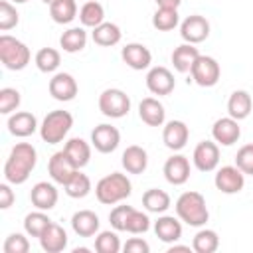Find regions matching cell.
I'll return each mask as SVG.
<instances>
[{
  "mask_svg": "<svg viewBox=\"0 0 253 253\" xmlns=\"http://www.w3.org/2000/svg\"><path fill=\"white\" fill-rule=\"evenodd\" d=\"M63 150H65V154L69 156V160L75 164V168H79V170H81L83 166H87L89 160H91V146H89V142H85V140L79 138V136L69 138V140L65 142Z\"/></svg>",
  "mask_w": 253,
  "mask_h": 253,
  "instance_id": "cell-28",
  "label": "cell"
},
{
  "mask_svg": "<svg viewBox=\"0 0 253 253\" xmlns=\"http://www.w3.org/2000/svg\"><path fill=\"white\" fill-rule=\"evenodd\" d=\"M121 164L128 174H142L148 166V154L142 146L138 144H130L125 148L123 156H121Z\"/></svg>",
  "mask_w": 253,
  "mask_h": 253,
  "instance_id": "cell-23",
  "label": "cell"
},
{
  "mask_svg": "<svg viewBox=\"0 0 253 253\" xmlns=\"http://www.w3.org/2000/svg\"><path fill=\"white\" fill-rule=\"evenodd\" d=\"M164 178L168 184L172 186H182L188 182L190 178V160L184 154H172L166 162H164Z\"/></svg>",
  "mask_w": 253,
  "mask_h": 253,
  "instance_id": "cell-15",
  "label": "cell"
},
{
  "mask_svg": "<svg viewBox=\"0 0 253 253\" xmlns=\"http://www.w3.org/2000/svg\"><path fill=\"white\" fill-rule=\"evenodd\" d=\"M121 57H123V61H125L130 69H134V71L148 69L150 63H152V53H150V49H148L146 45H142V43H136V42L126 43V45L121 49Z\"/></svg>",
  "mask_w": 253,
  "mask_h": 253,
  "instance_id": "cell-16",
  "label": "cell"
},
{
  "mask_svg": "<svg viewBox=\"0 0 253 253\" xmlns=\"http://www.w3.org/2000/svg\"><path fill=\"white\" fill-rule=\"evenodd\" d=\"M130 192H132V184L126 178V174H121V172L107 174L95 184V196L105 206H115L126 200Z\"/></svg>",
  "mask_w": 253,
  "mask_h": 253,
  "instance_id": "cell-3",
  "label": "cell"
},
{
  "mask_svg": "<svg viewBox=\"0 0 253 253\" xmlns=\"http://www.w3.org/2000/svg\"><path fill=\"white\" fill-rule=\"evenodd\" d=\"M6 126H8L10 134H14L18 138H26L38 130V119H36V115L28 113V111H18L8 117Z\"/></svg>",
  "mask_w": 253,
  "mask_h": 253,
  "instance_id": "cell-20",
  "label": "cell"
},
{
  "mask_svg": "<svg viewBox=\"0 0 253 253\" xmlns=\"http://www.w3.org/2000/svg\"><path fill=\"white\" fill-rule=\"evenodd\" d=\"M49 16L55 24H71L77 18L75 0H53L49 4Z\"/></svg>",
  "mask_w": 253,
  "mask_h": 253,
  "instance_id": "cell-31",
  "label": "cell"
},
{
  "mask_svg": "<svg viewBox=\"0 0 253 253\" xmlns=\"http://www.w3.org/2000/svg\"><path fill=\"white\" fill-rule=\"evenodd\" d=\"M71 126H73V115L69 111L55 109L43 117L40 125V136L47 144H57L67 136Z\"/></svg>",
  "mask_w": 253,
  "mask_h": 253,
  "instance_id": "cell-4",
  "label": "cell"
},
{
  "mask_svg": "<svg viewBox=\"0 0 253 253\" xmlns=\"http://www.w3.org/2000/svg\"><path fill=\"white\" fill-rule=\"evenodd\" d=\"M180 36H182V40L186 43H194V45L202 43L210 36V22L204 16H200V14H192V16L182 20Z\"/></svg>",
  "mask_w": 253,
  "mask_h": 253,
  "instance_id": "cell-9",
  "label": "cell"
},
{
  "mask_svg": "<svg viewBox=\"0 0 253 253\" xmlns=\"http://www.w3.org/2000/svg\"><path fill=\"white\" fill-rule=\"evenodd\" d=\"M42 2H43V4H51L53 0H42Z\"/></svg>",
  "mask_w": 253,
  "mask_h": 253,
  "instance_id": "cell-52",
  "label": "cell"
},
{
  "mask_svg": "<svg viewBox=\"0 0 253 253\" xmlns=\"http://www.w3.org/2000/svg\"><path fill=\"white\" fill-rule=\"evenodd\" d=\"M18 22H20L18 10H16L8 0H2V2H0V30H2V32H8V30L16 28Z\"/></svg>",
  "mask_w": 253,
  "mask_h": 253,
  "instance_id": "cell-42",
  "label": "cell"
},
{
  "mask_svg": "<svg viewBox=\"0 0 253 253\" xmlns=\"http://www.w3.org/2000/svg\"><path fill=\"white\" fill-rule=\"evenodd\" d=\"M34 61H36V67L42 73H53L61 63V55L53 47H42V49H38Z\"/></svg>",
  "mask_w": 253,
  "mask_h": 253,
  "instance_id": "cell-36",
  "label": "cell"
},
{
  "mask_svg": "<svg viewBox=\"0 0 253 253\" xmlns=\"http://www.w3.org/2000/svg\"><path fill=\"white\" fill-rule=\"evenodd\" d=\"M40 245H42V249L45 253H59V251H63L67 247V233H65V229L59 223L51 221V225L40 235Z\"/></svg>",
  "mask_w": 253,
  "mask_h": 253,
  "instance_id": "cell-24",
  "label": "cell"
},
{
  "mask_svg": "<svg viewBox=\"0 0 253 253\" xmlns=\"http://www.w3.org/2000/svg\"><path fill=\"white\" fill-rule=\"evenodd\" d=\"M91 38L97 45H103V47H111V45H117L123 38L121 34V28L113 22H103L99 24L97 28H93L91 32Z\"/></svg>",
  "mask_w": 253,
  "mask_h": 253,
  "instance_id": "cell-29",
  "label": "cell"
},
{
  "mask_svg": "<svg viewBox=\"0 0 253 253\" xmlns=\"http://www.w3.org/2000/svg\"><path fill=\"white\" fill-rule=\"evenodd\" d=\"M188 138H190V128L184 121H168L162 128V140H164L166 148H170L174 152L182 150L186 146Z\"/></svg>",
  "mask_w": 253,
  "mask_h": 253,
  "instance_id": "cell-18",
  "label": "cell"
},
{
  "mask_svg": "<svg viewBox=\"0 0 253 253\" xmlns=\"http://www.w3.org/2000/svg\"><path fill=\"white\" fill-rule=\"evenodd\" d=\"M20 91L14 87H4L0 89V113L2 115H12L20 107Z\"/></svg>",
  "mask_w": 253,
  "mask_h": 253,
  "instance_id": "cell-41",
  "label": "cell"
},
{
  "mask_svg": "<svg viewBox=\"0 0 253 253\" xmlns=\"http://www.w3.org/2000/svg\"><path fill=\"white\" fill-rule=\"evenodd\" d=\"M251 109H253V101H251V95L243 89H237L229 95L227 99V115L235 121H243L251 115Z\"/></svg>",
  "mask_w": 253,
  "mask_h": 253,
  "instance_id": "cell-26",
  "label": "cell"
},
{
  "mask_svg": "<svg viewBox=\"0 0 253 253\" xmlns=\"http://www.w3.org/2000/svg\"><path fill=\"white\" fill-rule=\"evenodd\" d=\"M190 73H192V81L198 83L200 87H213L219 81L221 69H219V63L211 55H202L200 53L198 59L194 61Z\"/></svg>",
  "mask_w": 253,
  "mask_h": 253,
  "instance_id": "cell-7",
  "label": "cell"
},
{
  "mask_svg": "<svg viewBox=\"0 0 253 253\" xmlns=\"http://www.w3.org/2000/svg\"><path fill=\"white\" fill-rule=\"evenodd\" d=\"M79 22L83 28H97L105 22V8L97 0H87L79 10Z\"/></svg>",
  "mask_w": 253,
  "mask_h": 253,
  "instance_id": "cell-30",
  "label": "cell"
},
{
  "mask_svg": "<svg viewBox=\"0 0 253 253\" xmlns=\"http://www.w3.org/2000/svg\"><path fill=\"white\" fill-rule=\"evenodd\" d=\"M38 164V150L30 142H16L4 162V180L20 186L24 184Z\"/></svg>",
  "mask_w": 253,
  "mask_h": 253,
  "instance_id": "cell-1",
  "label": "cell"
},
{
  "mask_svg": "<svg viewBox=\"0 0 253 253\" xmlns=\"http://www.w3.org/2000/svg\"><path fill=\"white\" fill-rule=\"evenodd\" d=\"M213 184L221 194H239L245 186V174L237 166H221L215 172Z\"/></svg>",
  "mask_w": 253,
  "mask_h": 253,
  "instance_id": "cell-11",
  "label": "cell"
},
{
  "mask_svg": "<svg viewBox=\"0 0 253 253\" xmlns=\"http://www.w3.org/2000/svg\"><path fill=\"white\" fill-rule=\"evenodd\" d=\"M219 247V237L213 229H200L192 239V249L196 253H213Z\"/></svg>",
  "mask_w": 253,
  "mask_h": 253,
  "instance_id": "cell-35",
  "label": "cell"
},
{
  "mask_svg": "<svg viewBox=\"0 0 253 253\" xmlns=\"http://www.w3.org/2000/svg\"><path fill=\"white\" fill-rule=\"evenodd\" d=\"M51 225V219L47 213H43V210H38V211H30L26 217H24V231L30 235V237H38Z\"/></svg>",
  "mask_w": 253,
  "mask_h": 253,
  "instance_id": "cell-34",
  "label": "cell"
},
{
  "mask_svg": "<svg viewBox=\"0 0 253 253\" xmlns=\"http://www.w3.org/2000/svg\"><path fill=\"white\" fill-rule=\"evenodd\" d=\"M14 200L16 196H14V190L10 188V182L0 184V210H8L14 204Z\"/></svg>",
  "mask_w": 253,
  "mask_h": 253,
  "instance_id": "cell-47",
  "label": "cell"
},
{
  "mask_svg": "<svg viewBox=\"0 0 253 253\" xmlns=\"http://www.w3.org/2000/svg\"><path fill=\"white\" fill-rule=\"evenodd\" d=\"M211 136L217 144L221 146H231L239 140L241 136V126H239V121L231 119V117H221L213 123L211 126Z\"/></svg>",
  "mask_w": 253,
  "mask_h": 253,
  "instance_id": "cell-14",
  "label": "cell"
},
{
  "mask_svg": "<svg viewBox=\"0 0 253 253\" xmlns=\"http://www.w3.org/2000/svg\"><path fill=\"white\" fill-rule=\"evenodd\" d=\"M99 215L91 210H79L71 215V227L79 237H93L99 231Z\"/></svg>",
  "mask_w": 253,
  "mask_h": 253,
  "instance_id": "cell-22",
  "label": "cell"
},
{
  "mask_svg": "<svg viewBox=\"0 0 253 253\" xmlns=\"http://www.w3.org/2000/svg\"><path fill=\"white\" fill-rule=\"evenodd\" d=\"M198 55H200L198 47H196L194 43H186V42H184V43H180L178 47H174L170 59H172V65H174V69H176L178 73H188V71L192 69L194 61L198 59Z\"/></svg>",
  "mask_w": 253,
  "mask_h": 253,
  "instance_id": "cell-27",
  "label": "cell"
},
{
  "mask_svg": "<svg viewBox=\"0 0 253 253\" xmlns=\"http://www.w3.org/2000/svg\"><path fill=\"white\" fill-rule=\"evenodd\" d=\"M57 188L51 184V182H38L32 186V192H30V202L36 210H43V211H49L55 208L57 204Z\"/></svg>",
  "mask_w": 253,
  "mask_h": 253,
  "instance_id": "cell-19",
  "label": "cell"
},
{
  "mask_svg": "<svg viewBox=\"0 0 253 253\" xmlns=\"http://www.w3.org/2000/svg\"><path fill=\"white\" fill-rule=\"evenodd\" d=\"M192 162L200 172H211L219 164V146L215 140H202L196 144Z\"/></svg>",
  "mask_w": 253,
  "mask_h": 253,
  "instance_id": "cell-8",
  "label": "cell"
},
{
  "mask_svg": "<svg viewBox=\"0 0 253 253\" xmlns=\"http://www.w3.org/2000/svg\"><path fill=\"white\" fill-rule=\"evenodd\" d=\"M59 45L67 53L81 51L87 45V32H85V28L81 26V28H69V30H65L61 34V38H59Z\"/></svg>",
  "mask_w": 253,
  "mask_h": 253,
  "instance_id": "cell-32",
  "label": "cell"
},
{
  "mask_svg": "<svg viewBox=\"0 0 253 253\" xmlns=\"http://www.w3.org/2000/svg\"><path fill=\"white\" fill-rule=\"evenodd\" d=\"M49 95L55 99V101H73L75 95H77V81L73 79L71 73H55L51 79H49Z\"/></svg>",
  "mask_w": 253,
  "mask_h": 253,
  "instance_id": "cell-17",
  "label": "cell"
},
{
  "mask_svg": "<svg viewBox=\"0 0 253 253\" xmlns=\"http://www.w3.org/2000/svg\"><path fill=\"white\" fill-rule=\"evenodd\" d=\"M148 229H150V217L144 211H138V210L132 208L130 213H128L125 231H128L132 235H138V233H146Z\"/></svg>",
  "mask_w": 253,
  "mask_h": 253,
  "instance_id": "cell-40",
  "label": "cell"
},
{
  "mask_svg": "<svg viewBox=\"0 0 253 253\" xmlns=\"http://www.w3.org/2000/svg\"><path fill=\"white\" fill-rule=\"evenodd\" d=\"M174 251H190V245H176V243H170L168 253H174Z\"/></svg>",
  "mask_w": 253,
  "mask_h": 253,
  "instance_id": "cell-49",
  "label": "cell"
},
{
  "mask_svg": "<svg viewBox=\"0 0 253 253\" xmlns=\"http://www.w3.org/2000/svg\"><path fill=\"white\" fill-rule=\"evenodd\" d=\"M4 253H28L30 251V241L24 233H10L2 245Z\"/></svg>",
  "mask_w": 253,
  "mask_h": 253,
  "instance_id": "cell-43",
  "label": "cell"
},
{
  "mask_svg": "<svg viewBox=\"0 0 253 253\" xmlns=\"http://www.w3.org/2000/svg\"><path fill=\"white\" fill-rule=\"evenodd\" d=\"M30 59H32V53L24 42H20L8 34L0 36V61L6 69L20 71L30 63Z\"/></svg>",
  "mask_w": 253,
  "mask_h": 253,
  "instance_id": "cell-5",
  "label": "cell"
},
{
  "mask_svg": "<svg viewBox=\"0 0 253 253\" xmlns=\"http://www.w3.org/2000/svg\"><path fill=\"white\" fill-rule=\"evenodd\" d=\"M235 166L243 174H251L253 176V142L243 144L237 150V154H235Z\"/></svg>",
  "mask_w": 253,
  "mask_h": 253,
  "instance_id": "cell-44",
  "label": "cell"
},
{
  "mask_svg": "<svg viewBox=\"0 0 253 253\" xmlns=\"http://www.w3.org/2000/svg\"><path fill=\"white\" fill-rule=\"evenodd\" d=\"M89 249L87 247H77V249H73V253H87Z\"/></svg>",
  "mask_w": 253,
  "mask_h": 253,
  "instance_id": "cell-50",
  "label": "cell"
},
{
  "mask_svg": "<svg viewBox=\"0 0 253 253\" xmlns=\"http://www.w3.org/2000/svg\"><path fill=\"white\" fill-rule=\"evenodd\" d=\"M63 188H65V194H67L69 198L79 200V198H85V196L91 192V180H89L87 174H83L81 170H77V172L69 178V182H67Z\"/></svg>",
  "mask_w": 253,
  "mask_h": 253,
  "instance_id": "cell-37",
  "label": "cell"
},
{
  "mask_svg": "<svg viewBox=\"0 0 253 253\" xmlns=\"http://www.w3.org/2000/svg\"><path fill=\"white\" fill-rule=\"evenodd\" d=\"M154 233L164 243H176L182 237V223L180 217L174 215H160L154 221Z\"/></svg>",
  "mask_w": 253,
  "mask_h": 253,
  "instance_id": "cell-25",
  "label": "cell"
},
{
  "mask_svg": "<svg viewBox=\"0 0 253 253\" xmlns=\"http://www.w3.org/2000/svg\"><path fill=\"white\" fill-rule=\"evenodd\" d=\"M170 204H172V200L164 190L150 188L142 194V206L152 213H164L170 208Z\"/></svg>",
  "mask_w": 253,
  "mask_h": 253,
  "instance_id": "cell-33",
  "label": "cell"
},
{
  "mask_svg": "<svg viewBox=\"0 0 253 253\" xmlns=\"http://www.w3.org/2000/svg\"><path fill=\"white\" fill-rule=\"evenodd\" d=\"M99 111L109 119H123L130 111V99L123 89H105L99 95Z\"/></svg>",
  "mask_w": 253,
  "mask_h": 253,
  "instance_id": "cell-6",
  "label": "cell"
},
{
  "mask_svg": "<svg viewBox=\"0 0 253 253\" xmlns=\"http://www.w3.org/2000/svg\"><path fill=\"white\" fill-rule=\"evenodd\" d=\"M79 168H75V164L69 160V156L65 154V150H57L51 154L49 162H47V172L51 176V180L55 184H61L65 186L69 182V178L77 172Z\"/></svg>",
  "mask_w": 253,
  "mask_h": 253,
  "instance_id": "cell-13",
  "label": "cell"
},
{
  "mask_svg": "<svg viewBox=\"0 0 253 253\" xmlns=\"http://www.w3.org/2000/svg\"><path fill=\"white\" fill-rule=\"evenodd\" d=\"M138 117L148 126H162L164 121H166V111H164V105L158 99L146 97L138 103Z\"/></svg>",
  "mask_w": 253,
  "mask_h": 253,
  "instance_id": "cell-21",
  "label": "cell"
},
{
  "mask_svg": "<svg viewBox=\"0 0 253 253\" xmlns=\"http://www.w3.org/2000/svg\"><path fill=\"white\" fill-rule=\"evenodd\" d=\"M121 239L115 231H99L95 237V251L97 253H119L121 251Z\"/></svg>",
  "mask_w": 253,
  "mask_h": 253,
  "instance_id": "cell-39",
  "label": "cell"
},
{
  "mask_svg": "<svg viewBox=\"0 0 253 253\" xmlns=\"http://www.w3.org/2000/svg\"><path fill=\"white\" fill-rule=\"evenodd\" d=\"M14 4H24V2H28V0H12Z\"/></svg>",
  "mask_w": 253,
  "mask_h": 253,
  "instance_id": "cell-51",
  "label": "cell"
},
{
  "mask_svg": "<svg viewBox=\"0 0 253 253\" xmlns=\"http://www.w3.org/2000/svg\"><path fill=\"white\" fill-rule=\"evenodd\" d=\"M121 142V132L117 126L109 125V123H103V125H97L93 130H91V144L95 146V150H99L101 154H109L113 150H117Z\"/></svg>",
  "mask_w": 253,
  "mask_h": 253,
  "instance_id": "cell-10",
  "label": "cell"
},
{
  "mask_svg": "<svg viewBox=\"0 0 253 253\" xmlns=\"http://www.w3.org/2000/svg\"><path fill=\"white\" fill-rule=\"evenodd\" d=\"M123 251L125 253H148L150 251V245L144 239H140V237H130L123 245Z\"/></svg>",
  "mask_w": 253,
  "mask_h": 253,
  "instance_id": "cell-46",
  "label": "cell"
},
{
  "mask_svg": "<svg viewBox=\"0 0 253 253\" xmlns=\"http://www.w3.org/2000/svg\"><path fill=\"white\" fill-rule=\"evenodd\" d=\"M156 4H158V8H176L178 10L182 0H156Z\"/></svg>",
  "mask_w": 253,
  "mask_h": 253,
  "instance_id": "cell-48",
  "label": "cell"
},
{
  "mask_svg": "<svg viewBox=\"0 0 253 253\" xmlns=\"http://www.w3.org/2000/svg\"><path fill=\"white\" fill-rule=\"evenodd\" d=\"M146 87H148V91L152 95L164 97V95H170L174 91L176 79H174V75H172V71L168 67L156 65L146 73Z\"/></svg>",
  "mask_w": 253,
  "mask_h": 253,
  "instance_id": "cell-12",
  "label": "cell"
},
{
  "mask_svg": "<svg viewBox=\"0 0 253 253\" xmlns=\"http://www.w3.org/2000/svg\"><path fill=\"white\" fill-rule=\"evenodd\" d=\"M130 210H132V206H117V208L111 210V213H109V221H111V225H113L115 231H125Z\"/></svg>",
  "mask_w": 253,
  "mask_h": 253,
  "instance_id": "cell-45",
  "label": "cell"
},
{
  "mask_svg": "<svg viewBox=\"0 0 253 253\" xmlns=\"http://www.w3.org/2000/svg\"><path fill=\"white\" fill-rule=\"evenodd\" d=\"M176 215L180 217V221L192 225V227H202L208 223L210 219V211L206 206V198L200 192H184L180 194V198L176 200Z\"/></svg>",
  "mask_w": 253,
  "mask_h": 253,
  "instance_id": "cell-2",
  "label": "cell"
},
{
  "mask_svg": "<svg viewBox=\"0 0 253 253\" xmlns=\"http://www.w3.org/2000/svg\"><path fill=\"white\" fill-rule=\"evenodd\" d=\"M180 24V16L176 8H158L152 16V26L158 32H170Z\"/></svg>",
  "mask_w": 253,
  "mask_h": 253,
  "instance_id": "cell-38",
  "label": "cell"
}]
</instances>
